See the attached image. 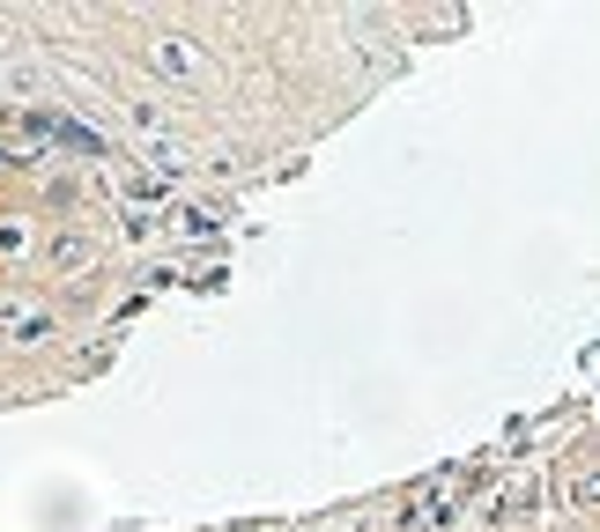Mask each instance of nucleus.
Instances as JSON below:
<instances>
[{
    "mask_svg": "<svg viewBox=\"0 0 600 532\" xmlns=\"http://www.w3.org/2000/svg\"><path fill=\"white\" fill-rule=\"evenodd\" d=\"M0 333L30 348V340H52V304H0Z\"/></svg>",
    "mask_w": 600,
    "mask_h": 532,
    "instance_id": "obj_2",
    "label": "nucleus"
},
{
    "mask_svg": "<svg viewBox=\"0 0 600 532\" xmlns=\"http://www.w3.org/2000/svg\"><path fill=\"white\" fill-rule=\"evenodd\" d=\"M164 193H171L164 170H119V200H134V208H156Z\"/></svg>",
    "mask_w": 600,
    "mask_h": 532,
    "instance_id": "obj_5",
    "label": "nucleus"
},
{
    "mask_svg": "<svg viewBox=\"0 0 600 532\" xmlns=\"http://www.w3.org/2000/svg\"><path fill=\"white\" fill-rule=\"evenodd\" d=\"M52 134H30V119L15 126V134H8V141H0V156H8V163H52Z\"/></svg>",
    "mask_w": 600,
    "mask_h": 532,
    "instance_id": "obj_4",
    "label": "nucleus"
},
{
    "mask_svg": "<svg viewBox=\"0 0 600 532\" xmlns=\"http://www.w3.org/2000/svg\"><path fill=\"white\" fill-rule=\"evenodd\" d=\"M90 252H97V244H90V230H60V237H52V252H45V266H52V274H75V266H90Z\"/></svg>",
    "mask_w": 600,
    "mask_h": 532,
    "instance_id": "obj_3",
    "label": "nucleus"
},
{
    "mask_svg": "<svg viewBox=\"0 0 600 532\" xmlns=\"http://www.w3.org/2000/svg\"><path fill=\"white\" fill-rule=\"evenodd\" d=\"M571 503H578V510H600V466L571 474Z\"/></svg>",
    "mask_w": 600,
    "mask_h": 532,
    "instance_id": "obj_8",
    "label": "nucleus"
},
{
    "mask_svg": "<svg viewBox=\"0 0 600 532\" xmlns=\"http://www.w3.org/2000/svg\"><path fill=\"white\" fill-rule=\"evenodd\" d=\"M149 74L171 82V89H200L208 82V52L186 45V38H149Z\"/></svg>",
    "mask_w": 600,
    "mask_h": 532,
    "instance_id": "obj_1",
    "label": "nucleus"
},
{
    "mask_svg": "<svg viewBox=\"0 0 600 532\" xmlns=\"http://www.w3.org/2000/svg\"><path fill=\"white\" fill-rule=\"evenodd\" d=\"M30 252H38V230L23 215H8L0 222V259H30Z\"/></svg>",
    "mask_w": 600,
    "mask_h": 532,
    "instance_id": "obj_7",
    "label": "nucleus"
},
{
    "mask_svg": "<svg viewBox=\"0 0 600 532\" xmlns=\"http://www.w3.org/2000/svg\"><path fill=\"white\" fill-rule=\"evenodd\" d=\"M45 134L60 148H82V156H104V141H97V126H82V119H45Z\"/></svg>",
    "mask_w": 600,
    "mask_h": 532,
    "instance_id": "obj_6",
    "label": "nucleus"
}]
</instances>
